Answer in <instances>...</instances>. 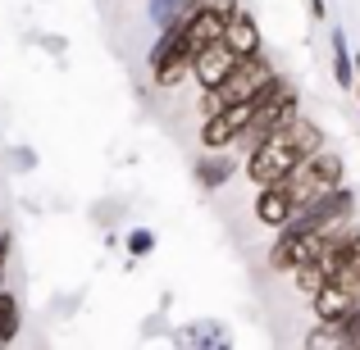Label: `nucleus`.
Segmentation results:
<instances>
[{
    "label": "nucleus",
    "mask_w": 360,
    "mask_h": 350,
    "mask_svg": "<svg viewBox=\"0 0 360 350\" xmlns=\"http://www.w3.org/2000/svg\"><path fill=\"white\" fill-rule=\"evenodd\" d=\"M319 146H324V128H319L315 119L297 114L292 123L274 128L269 137H260L251 150H246V182L251 187L278 182V177H288L306 155H315Z\"/></svg>",
    "instance_id": "nucleus-1"
},
{
    "label": "nucleus",
    "mask_w": 360,
    "mask_h": 350,
    "mask_svg": "<svg viewBox=\"0 0 360 350\" xmlns=\"http://www.w3.org/2000/svg\"><path fill=\"white\" fill-rule=\"evenodd\" d=\"M342 177H347L342 155H338L333 146H319L315 155H306L288 177H283V182H288V191H292V201H297V210H306L310 201L328 196L333 187H342Z\"/></svg>",
    "instance_id": "nucleus-2"
},
{
    "label": "nucleus",
    "mask_w": 360,
    "mask_h": 350,
    "mask_svg": "<svg viewBox=\"0 0 360 350\" xmlns=\"http://www.w3.org/2000/svg\"><path fill=\"white\" fill-rule=\"evenodd\" d=\"M297 114H301V91H297V82H292V78H283V73H278V78L255 96V114H251V123H246V132H242L238 146L251 150L260 137H269L274 128L292 123Z\"/></svg>",
    "instance_id": "nucleus-3"
},
{
    "label": "nucleus",
    "mask_w": 360,
    "mask_h": 350,
    "mask_svg": "<svg viewBox=\"0 0 360 350\" xmlns=\"http://www.w3.org/2000/svg\"><path fill=\"white\" fill-rule=\"evenodd\" d=\"M278 78V69H274V60L269 55H251V60H242L238 64V73H233L224 87H214V91H201V119L205 114H214L219 105H233V100H251V96H260L269 82Z\"/></svg>",
    "instance_id": "nucleus-4"
},
{
    "label": "nucleus",
    "mask_w": 360,
    "mask_h": 350,
    "mask_svg": "<svg viewBox=\"0 0 360 350\" xmlns=\"http://www.w3.org/2000/svg\"><path fill=\"white\" fill-rule=\"evenodd\" d=\"M342 250H347V223L342 228H328L319 236V245L306 255V260L292 269V278H297V291L301 296H310V291H319L328 278L338 273V264H342Z\"/></svg>",
    "instance_id": "nucleus-5"
},
{
    "label": "nucleus",
    "mask_w": 360,
    "mask_h": 350,
    "mask_svg": "<svg viewBox=\"0 0 360 350\" xmlns=\"http://www.w3.org/2000/svg\"><path fill=\"white\" fill-rule=\"evenodd\" d=\"M352 214H356V191L342 182V187H333L328 196H319V201H310L306 210L292 214V228H301V232H328V228L352 223Z\"/></svg>",
    "instance_id": "nucleus-6"
},
{
    "label": "nucleus",
    "mask_w": 360,
    "mask_h": 350,
    "mask_svg": "<svg viewBox=\"0 0 360 350\" xmlns=\"http://www.w3.org/2000/svg\"><path fill=\"white\" fill-rule=\"evenodd\" d=\"M251 114H255V96L251 100H233V105H219L214 114L201 119V146L205 150H229V146H238L242 132H246V123H251Z\"/></svg>",
    "instance_id": "nucleus-7"
},
{
    "label": "nucleus",
    "mask_w": 360,
    "mask_h": 350,
    "mask_svg": "<svg viewBox=\"0 0 360 350\" xmlns=\"http://www.w3.org/2000/svg\"><path fill=\"white\" fill-rule=\"evenodd\" d=\"M238 64H242V55L219 36L214 46H205V51L196 55V64H192V82H196L201 91H214V87H224V82L238 73Z\"/></svg>",
    "instance_id": "nucleus-8"
},
{
    "label": "nucleus",
    "mask_w": 360,
    "mask_h": 350,
    "mask_svg": "<svg viewBox=\"0 0 360 350\" xmlns=\"http://www.w3.org/2000/svg\"><path fill=\"white\" fill-rule=\"evenodd\" d=\"M292 214H297V201H292V191H288V182H264V187H255V219L264 223V228H274L278 232L283 223H292Z\"/></svg>",
    "instance_id": "nucleus-9"
},
{
    "label": "nucleus",
    "mask_w": 360,
    "mask_h": 350,
    "mask_svg": "<svg viewBox=\"0 0 360 350\" xmlns=\"http://www.w3.org/2000/svg\"><path fill=\"white\" fill-rule=\"evenodd\" d=\"M224 41L233 46V51L242 55V60H251V55H260V23H255V14L251 9H233V18H229V27H224Z\"/></svg>",
    "instance_id": "nucleus-10"
},
{
    "label": "nucleus",
    "mask_w": 360,
    "mask_h": 350,
    "mask_svg": "<svg viewBox=\"0 0 360 350\" xmlns=\"http://www.w3.org/2000/svg\"><path fill=\"white\" fill-rule=\"evenodd\" d=\"M233 173H238V159H229L224 150H205V159H196V182L210 187V191H214V187H224Z\"/></svg>",
    "instance_id": "nucleus-11"
},
{
    "label": "nucleus",
    "mask_w": 360,
    "mask_h": 350,
    "mask_svg": "<svg viewBox=\"0 0 360 350\" xmlns=\"http://www.w3.org/2000/svg\"><path fill=\"white\" fill-rule=\"evenodd\" d=\"M328 46H333V78H338V87L342 91H356V60H352V51H347V32H328Z\"/></svg>",
    "instance_id": "nucleus-12"
},
{
    "label": "nucleus",
    "mask_w": 360,
    "mask_h": 350,
    "mask_svg": "<svg viewBox=\"0 0 360 350\" xmlns=\"http://www.w3.org/2000/svg\"><path fill=\"white\" fill-rule=\"evenodd\" d=\"M333 278L360 291V223H347V250H342V264H338Z\"/></svg>",
    "instance_id": "nucleus-13"
},
{
    "label": "nucleus",
    "mask_w": 360,
    "mask_h": 350,
    "mask_svg": "<svg viewBox=\"0 0 360 350\" xmlns=\"http://www.w3.org/2000/svg\"><path fill=\"white\" fill-rule=\"evenodd\" d=\"M18 328H23V309H18V296L5 287V291H0V346L14 342Z\"/></svg>",
    "instance_id": "nucleus-14"
},
{
    "label": "nucleus",
    "mask_w": 360,
    "mask_h": 350,
    "mask_svg": "<svg viewBox=\"0 0 360 350\" xmlns=\"http://www.w3.org/2000/svg\"><path fill=\"white\" fill-rule=\"evenodd\" d=\"M338 337H342V346L347 350H352V346H360V300H356V309H352V314H347V318H338Z\"/></svg>",
    "instance_id": "nucleus-15"
},
{
    "label": "nucleus",
    "mask_w": 360,
    "mask_h": 350,
    "mask_svg": "<svg viewBox=\"0 0 360 350\" xmlns=\"http://www.w3.org/2000/svg\"><path fill=\"white\" fill-rule=\"evenodd\" d=\"M150 250H155V232H150V228H132L128 232V255L141 260V255H150Z\"/></svg>",
    "instance_id": "nucleus-16"
},
{
    "label": "nucleus",
    "mask_w": 360,
    "mask_h": 350,
    "mask_svg": "<svg viewBox=\"0 0 360 350\" xmlns=\"http://www.w3.org/2000/svg\"><path fill=\"white\" fill-rule=\"evenodd\" d=\"M9 164H14V168H23V173H27V168H37V155H32L27 146H14V150H9Z\"/></svg>",
    "instance_id": "nucleus-17"
},
{
    "label": "nucleus",
    "mask_w": 360,
    "mask_h": 350,
    "mask_svg": "<svg viewBox=\"0 0 360 350\" xmlns=\"http://www.w3.org/2000/svg\"><path fill=\"white\" fill-rule=\"evenodd\" d=\"M9 250H14V236L0 232V291H5V264H9Z\"/></svg>",
    "instance_id": "nucleus-18"
},
{
    "label": "nucleus",
    "mask_w": 360,
    "mask_h": 350,
    "mask_svg": "<svg viewBox=\"0 0 360 350\" xmlns=\"http://www.w3.org/2000/svg\"><path fill=\"white\" fill-rule=\"evenodd\" d=\"M356 82H360V51H356Z\"/></svg>",
    "instance_id": "nucleus-19"
}]
</instances>
